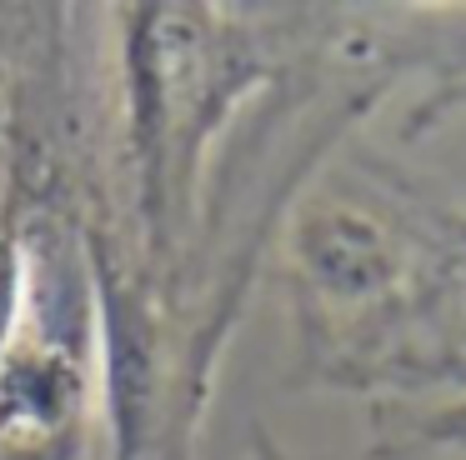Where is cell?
<instances>
[{
	"mask_svg": "<svg viewBox=\"0 0 466 460\" xmlns=\"http://www.w3.org/2000/svg\"><path fill=\"white\" fill-rule=\"evenodd\" d=\"M261 75L251 50L216 10L136 5L126 10V105L141 170V215L151 245L191 195L201 150L231 100Z\"/></svg>",
	"mask_w": 466,
	"mask_h": 460,
	"instance_id": "1",
	"label": "cell"
},
{
	"mask_svg": "<svg viewBox=\"0 0 466 460\" xmlns=\"http://www.w3.org/2000/svg\"><path fill=\"white\" fill-rule=\"evenodd\" d=\"M106 300V385H111V435L116 460H141L151 435L156 405V320L141 305V290H131L106 255L96 260Z\"/></svg>",
	"mask_w": 466,
	"mask_h": 460,
	"instance_id": "2",
	"label": "cell"
},
{
	"mask_svg": "<svg viewBox=\"0 0 466 460\" xmlns=\"http://www.w3.org/2000/svg\"><path fill=\"white\" fill-rule=\"evenodd\" d=\"M296 255L331 300H371L396 280V250L361 210H311L296 230Z\"/></svg>",
	"mask_w": 466,
	"mask_h": 460,
	"instance_id": "3",
	"label": "cell"
},
{
	"mask_svg": "<svg viewBox=\"0 0 466 460\" xmlns=\"http://www.w3.org/2000/svg\"><path fill=\"white\" fill-rule=\"evenodd\" d=\"M21 290H25L21 240H15L11 210H0V360L11 355V330H15V305H21Z\"/></svg>",
	"mask_w": 466,
	"mask_h": 460,
	"instance_id": "4",
	"label": "cell"
},
{
	"mask_svg": "<svg viewBox=\"0 0 466 460\" xmlns=\"http://www.w3.org/2000/svg\"><path fill=\"white\" fill-rule=\"evenodd\" d=\"M416 440L441 445V450H466V400L441 405V410H426V415L416 420Z\"/></svg>",
	"mask_w": 466,
	"mask_h": 460,
	"instance_id": "5",
	"label": "cell"
},
{
	"mask_svg": "<svg viewBox=\"0 0 466 460\" xmlns=\"http://www.w3.org/2000/svg\"><path fill=\"white\" fill-rule=\"evenodd\" d=\"M456 230H461V235H466V220H461V225H456Z\"/></svg>",
	"mask_w": 466,
	"mask_h": 460,
	"instance_id": "6",
	"label": "cell"
}]
</instances>
